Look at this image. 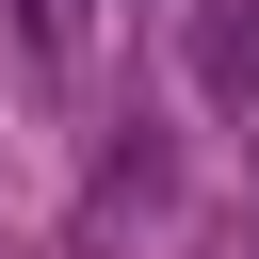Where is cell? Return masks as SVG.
<instances>
[{"instance_id": "6da1fadb", "label": "cell", "mask_w": 259, "mask_h": 259, "mask_svg": "<svg viewBox=\"0 0 259 259\" xmlns=\"http://www.w3.org/2000/svg\"><path fill=\"white\" fill-rule=\"evenodd\" d=\"M194 65H210V97H259V32H243V16H210V49H194Z\"/></svg>"}]
</instances>
